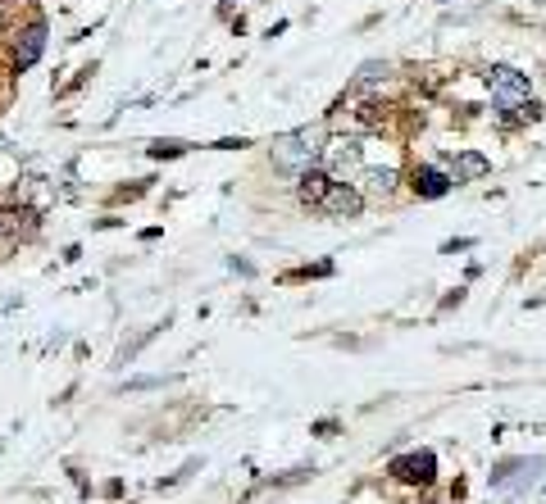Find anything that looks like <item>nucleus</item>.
<instances>
[{
    "label": "nucleus",
    "mask_w": 546,
    "mask_h": 504,
    "mask_svg": "<svg viewBox=\"0 0 546 504\" xmlns=\"http://www.w3.org/2000/svg\"><path fill=\"white\" fill-rule=\"evenodd\" d=\"M487 87L496 92V101H501V105H519V101H528V78H523V73H514V69H505V64L487 73Z\"/></svg>",
    "instance_id": "39448f33"
},
{
    "label": "nucleus",
    "mask_w": 546,
    "mask_h": 504,
    "mask_svg": "<svg viewBox=\"0 0 546 504\" xmlns=\"http://www.w3.org/2000/svg\"><path fill=\"white\" fill-rule=\"evenodd\" d=\"M451 173H442L437 164H414V173H410V187H414V196H424V200H442L446 191H451Z\"/></svg>",
    "instance_id": "423d86ee"
},
{
    "label": "nucleus",
    "mask_w": 546,
    "mask_h": 504,
    "mask_svg": "<svg viewBox=\"0 0 546 504\" xmlns=\"http://www.w3.org/2000/svg\"><path fill=\"white\" fill-rule=\"evenodd\" d=\"M365 182H369L374 196H392V191H396V173H392V169H369Z\"/></svg>",
    "instance_id": "9b49d317"
},
{
    "label": "nucleus",
    "mask_w": 546,
    "mask_h": 504,
    "mask_svg": "<svg viewBox=\"0 0 546 504\" xmlns=\"http://www.w3.org/2000/svg\"><path fill=\"white\" fill-rule=\"evenodd\" d=\"M392 477H401V481H419V486H428V481L437 477V454H433V450H410V454H401V459H392Z\"/></svg>",
    "instance_id": "7ed1b4c3"
},
{
    "label": "nucleus",
    "mask_w": 546,
    "mask_h": 504,
    "mask_svg": "<svg viewBox=\"0 0 546 504\" xmlns=\"http://www.w3.org/2000/svg\"><path fill=\"white\" fill-rule=\"evenodd\" d=\"M469 246H473L469 237H460V241H446V255H455V250H469Z\"/></svg>",
    "instance_id": "ddd939ff"
},
{
    "label": "nucleus",
    "mask_w": 546,
    "mask_h": 504,
    "mask_svg": "<svg viewBox=\"0 0 546 504\" xmlns=\"http://www.w3.org/2000/svg\"><path fill=\"white\" fill-rule=\"evenodd\" d=\"M42 51H46V24L37 19V24H28V28L19 33V42H15V69H33V64L42 60Z\"/></svg>",
    "instance_id": "0eeeda50"
},
{
    "label": "nucleus",
    "mask_w": 546,
    "mask_h": 504,
    "mask_svg": "<svg viewBox=\"0 0 546 504\" xmlns=\"http://www.w3.org/2000/svg\"><path fill=\"white\" fill-rule=\"evenodd\" d=\"M324 160V128H297L273 141V164L288 173H306Z\"/></svg>",
    "instance_id": "f257e3e1"
},
{
    "label": "nucleus",
    "mask_w": 546,
    "mask_h": 504,
    "mask_svg": "<svg viewBox=\"0 0 546 504\" xmlns=\"http://www.w3.org/2000/svg\"><path fill=\"white\" fill-rule=\"evenodd\" d=\"M537 472H541V459H510V463L492 468V486L496 490H523Z\"/></svg>",
    "instance_id": "20e7f679"
},
{
    "label": "nucleus",
    "mask_w": 546,
    "mask_h": 504,
    "mask_svg": "<svg viewBox=\"0 0 546 504\" xmlns=\"http://www.w3.org/2000/svg\"><path fill=\"white\" fill-rule=\"evenodd\" d=\"M182 150H187L182 141H155V146H151V155H155V160H173V155H182Z\"/></svg>",
    "instance_id": "f8f14e48"
},
{
    "label": "nucleus",
    "mask_w": 546,
    "mask_h": 504,
    "mask_svg": "<svg viewBox=\"0 0 546 504\" xmlns=\"http://www.w3.org/2000/svg\"><path fill=\"white\" fill-rule=\"evenodd\" d=\"M328 173H319V169H306V173H297V196L306 200V205H315L319 209V200H324V191H328Z\"/></svg>",
    "instance_id": "6e6552de"
},
{
    "label": "nucleus",
    "mask_w": 546,
    "mask_h": 504,
    "mask_svg": "<svg viewBox=\"0 0 546 504\" xmlns=\"http://www.w3.org/2000/svg\"><path fill=\"white\" fill-rule=\"evenodd\" d=\"M324 155H328L337 169H360V146H356V141H333V146H324Z\"/></svg>",
    "instance_id": "9d476101"
},
{
    "label": "nucleus",
    "mask_w": 546,
    "mask_h": 504,
    "mask_svg": "<svg viewBox=\"0 0 546 504\" xmlns=\"http://www.w3.org/2000/svg\"><path fill=\"white\" fill-rule=\"evenodd\" d=\"M492 173V160L478 155V150H464L455 155V182H473V178H487Z\"/></svg>",
    "instance_id": "1a4fd4ad"
},
{
    "label": "nucleus",
    "mask_w": 546,
    "mask_h": 504,
    "mask_svg": "<svg viewBox=\"0 0 546 504\" xmlns=\"http://www.w3.org/2000/svg\"><path fill=\"white\" fill-rule=\"evenodd\" d=\"M319 209H324L328 218H356V214L365 209V191H360V187H351V182H328V191H324Z\"/></svg>",
    "instance_id": "f03ea898"
}]
</instances>
